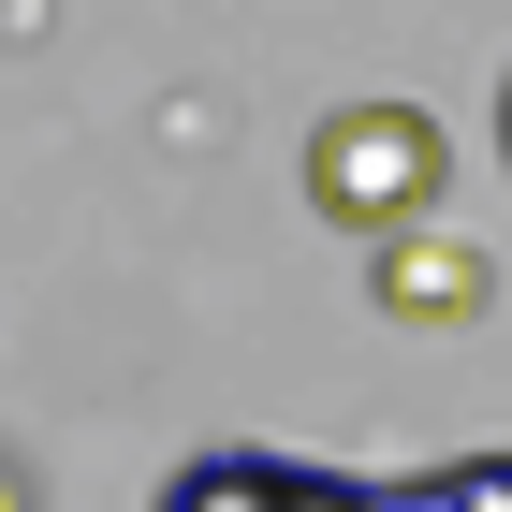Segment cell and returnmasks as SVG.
Segmentation results:
<instances>
[{
	"mask_svg": "<svg viewBox=\"0 0 512 512\" xmlns=\"http://www.w3.org/2000/svg\"><path fill=\"white\" fill-rule=\"evenodd\" d=\"M147 512H512V454H439V469H308V454H278V439H220L191 469L161 483Z\"/></svg>",
	"mask_w": 512,
	"mask_h": 512,
	"instance_id": "obj_1",
	"label": "cell"
},
{
	"mask_svg": "<svg viewBox=\"0 0 512 512\" xmlns=\"http://www.w3.org/2000/svg\"><path fill=\"white\" fill-rule=\"evenodd\" d=\"M439 176H454V147H439L425 103H337V118L308 132V205L337 235H410V220H439Z\"/></svg>",
	"mask_w": 512,
	"mask_h": 512,
	"instance_id": "obj_2",
	"label": "cell"
},
{
	"mask_svg": "<svg viewBox=\"0 0 512 512\" xmlns=\"http://www.w3.org/2000/svg\"><path fill=\"white\" fill-rule=\"evenodd\" d=\"M366 308L410 322V337H454V322L498 308V264H483L454 220H410V235H366Z\"/></svg>",
	"mask_w": 512,
	"mask_h": 512,
	"instance_id": "obj_3",
	"label": "cell"
},
{
	"mask_svg": "<svg viewBox=\"0 0 512 512\" xmlns=\"http://www.w3.org/2000/svg\"><path fill=\"white\" fill-rule=\"evenodd\" d=\"M0 512H44V498H30V469H15V454H0Z\"/></svg>",
	"mask_w": 512,
	"mask_h": 512,
	"instance_id": "obj_4",
	"label": "cell"
}]
</instances>
